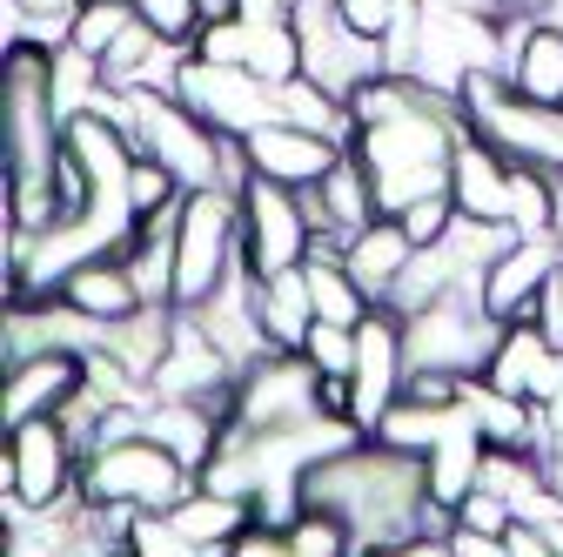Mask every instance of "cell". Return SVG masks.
Wrapping results in <instances>:
<instances>
[{
  "label": "cell",
  "mask_w": 563,
  "mask_h": 557,
  "mask_svg": "<svg viewBox=\"0 0 563 557\" xmlns=\"http://www.w3.org/2000/svg\"><path fill=\"white\" fill-rule=\"evenodd\" d=\"M275 121H296L309 134H329V142H356V121H349V101H335L329 88L316 81H289V88H275Z\"/></svg>",
  "instance_id": "d6a6232c"
},
{
  "label": "cell",
  "mask_w": 563,
  "mask_h": 557,
  "mask_svg": "<svg viewBox=\"0 0 563 557\" xmlns=\"http://www.w3.org/2000/svg\"><path fill=\"white\" fill-rule=\"evenodd\" d=\"M556 269H563L556 236H517L497 262L476 275V303L497 316V323H523V316H537L543 290L556 283Z\"/></svg>",
  "instance_id": "9a60e30c"
},
{
  "label": "cell",
  "mask_w": 563,
  "mask_h": 557,
  "mask_svg": "<svg viewBox=\"0 0 563 557\" xmlns=\"http://www.w3.org/2000/svg\"><path fill=\"white\" fill-rule=\"evenodd\" d=\"M229 557H356L349 550V531L322 511H302L296 524H249Z\"/></svg>",
  "instance_id": "484cf974"
},
{
  "label": "cell",
  "mask_w": 563,
  "mask_h": 557,
  "mask_svg": "<svg viewBox=\"0 0 563 557\" xmlns=\"http://www.w3.org/2000/svg\"><path fill=\"white\" fill-rule=\"evenodd\" d=\"M396 222L409 229V242H416V249H430V242H443V236L456 229V201H450V195H430V201H409V208H402Z\"/></svg>",
  "instance_id": "b9f144b4"
},
{
  "label": "cell",
  "mask_w": 563,
  "mask_h": 557,
  "mask_svg": "<svg viewBox=\"0 0 563 557\" xmlns=\"http://www.w3.org/2000/svg\"><path fill=\"white\" fill-rule=\"evenodd\" d=\"M81 437L67 430V416H34V424L8 430V498L27 511H60L81 498Z\"/></svg>",
  "instance_id": "9c48e42d"
},
{
  "label": "cell",
  "mask_w": 563,
  "mask_h": 557,
  "mask_svg": "<svg viewBox=\"0 0 563 557\" xmlns=\"http://www.w3.org/2000/svg\"><path fill=\"white\" fill-rule=\"evenodd\" d=\"M235 149H242L249 175L282 182V188H316V182L349 155L342 142H329V134H309V128H296V121H262L249 142H235Z\"/></svg>",
  "instance_id": "e0dca14e"
},
{
  "label": "cell",
  "mask_w": 563,
  "mask_h": 557,
  "mask_svg": "<svg viewBox=\"0 0 563 557\" xmlns=\"http://www.w3.org/2000/svg\"><path fill=\"white\" fill-rule=\"evenodd\" d=\"M181 101L216 134H229V142H249L262 121H275V88L268 81H255L249 67L201 61V54H188V67H181Z\"/></svg>",
  "instance_id": "5bb4252c"
},
{
  "label": "cell",
  "mask_w": 563,
  "mask_h": 557,
  "mask_svg": "<svg viewBox=\"0 0 563 557\" xmlns=\"http://www.w3.org/2000/svg\"><path fill=\"white\" fill-rule=\"evenodd\" d=\"M302 511H322L349 531V550H409L422 537H450V511L430 498V470L416 450H396L383 437H356L349 450L322 457L302 477Z\"/></svg>",
  "instance_id": "6da1fadb"
},
{
  "label": "cell",
  "mask_w": 563,
  "mask_h": 557,
  "mask_svg": "<svg viewBox=\"0 0 563 557\" xmlns=\"http://www.w3.org/2000/svg\"><path fill=\"white\" fill-rule=\"evenodd\" d=\"M14 14V41H41V47H60L67 28H75L81 0H8Z\"/></svg>",
  "instance_id": "d590c367"
},
{
  "label": "cell",
  "mask_w": 563,
  "mask_h": 557,
  "mask_svg": "<svg viewBox=\"0 0 563 557\" xmlns=\"http://www.w3.org/2000/svg\"><path fill=\"white\" fill-rule=\"evenodd\" d=\"M54 296H60L67 309H81L88 323H101V329L148 309V296H141L134 269H128V255H88V262H75V269L54 283Z\"/></svg>",
  "instance_id": "ac0fdd59"
},
{
  "label": "cell",
  "mask_w": 563,
  "mask_h": 557,
  "mask_svg": "<svg viewBox=\"0 0 563 557\" xmlns=\"http://www.w3.org/2000/svg\"><path fill=\"white\" fill-rule=\"evenodd\" d=\"M504 323L476 303V290H456L430 309L402 316V357L409 376H483L489 350H497Z\"/></svg>",
  "instance_id": "ba28073f"
},
{
  "label": "cell",
  "mask_w": 563,
  "mask_h": 557,
  "mask_svg": "<svg viewBox=\"0 0 563 557\" xmlns=\"http://www.w3.org/2000/svg\"><path fill=\"white\" fill-rule=\"evenodd\" d=\"M121 8H134L141 21H148V28H162L168 41H195L201 34V0H121Z\"/></svg>",
  "instance_id": "60d3db41"
},
{
  "label": "cell",
  "mask_w": 563,
  "mask_h": 557,
  "mask_svg": "<svg viewBox=\"0 0 563 557\" xmlns=\"http://www.w3.org/2000/svg\"><path fill=\"white\" fill-rule=\"evenodd\" d=\"M456 403L470 409V424L483 430L489 450H537L543 444V409L523 403V396H504L497 383H483V376H463Z\"/></svg>",
  "instance_id": "603a6c76"
},
{
  "label": "cell",
  "mask_w": 563,
  "mask_h": 557,
  "mask_svg": "<svg viewBox=\"0 0 563 557\" xmlns=\"http://www.w3.org/2000/svg\"><path fill=\"white\" fill-rule=\"evenodd\" d=\"M316 249V216L302 188H282V182H262L249 175L242 182V269L255 275H282V269H302Z\"/></svg>",
  "instance_id": "8fae6325"
},
{
  "label": "cell",
  "mask_w": 563,
  "mask_h": 557,
  "mask_svg": "<svg viewBox=\"0 0 563 557\" xmlns=\"http://www.w3.org/2000/svg\"><path fill=\"white\" fill-rule=\"evenodd\" d=\"M450 424H463V403H422V396H402L389 416H383V424L369 430V437H383V444H396V450H430Z\"/></svg>",
  "instance_id": "836d02e7"
},
{
  "label": "cell",
  "mask_w": 563,
  "mask_h": 557,
  "mask_svg": "<svg viewBox=\"0 0 563 557\" xmlns=\"http://www.w3.org/2000/svg\"><path fill=\"white\" fill-rule=\"evenodd\" d=\"M456 524H470V531H489V537H510V524H517V511L497 498V491H483V483H476V491L456 504Z\"/></svg>",
  "instance_id": "7bdbcfd3"
},
{
  "label": "cell",
  "mask_w": 563,
  "mask_h": 557,
  "mask_svg": "<svg viewBox=\"0 0 563 557\" xmlns=\"http://www.w3.org/2000/svg\"><path fill=\"white\" fill-rule=\"evenodd\" d=\"M483 383H497L504 396H523V403H543V396H550V383H556V350L543 342L537 316L504 323L497 350H489V363H483Z\"/></svg>",
  "instance_id": "44dd1931"
},
{
  "label": "cell",
  "mask_w": 563,
  "mask_h": 557,
  "mask_svg": "<svg viewBox=\"0 0 563 557\" xmlns=\"http://www.w3.org/2000/svg\"><path fill=\"white\" fill-rule=\"evenodd\" d=\"M497 8H510V0H497Z\"/></svg>",
  "instance_id": "816d5d0a"
},
{
  "label": "cell",
  "mask_w": 563,
  "mask_h": 557,
  "mask_svg": "<svg viewBox=\"0 0 563 557\" xmlns=\"http://www.w3.org/2000/svg\"><path fill=\"white\" fill-rule=\"evenodd\" d=\"M121 557H128V550H121Z\"/></svg>",
  "instance_id": "f5cc1de1"
},
{
  "label": "cell",
  "mask_w": 563,
  "mask_h": 557,
  "mask_svg": "<svg viewBox=\"0 0 563 557\" xmlns=\"http://www.w3.org/2000/svg\"><path fill=\"white\" fill-rule=\"evenodd\" d=\"M450 201H456V216L463 222H489V229H510V162L476 142V134L463 128V142H456V162H450Z\"/></svg>",
  "instance_id": "ffe728a7"
},
{
  "label": "cell",
  "mask_w": 563,
  "mask_h": 557,
  "mask_svg": "<svg viewBox=\"0 0 563 557\" xmlns=\"http://www.w3.org/2000/svg\"><path fill=\"white\" fill-rule=\"evenodd\" d=\"M296 34H302V81L329 88L335 101H349L356 88H369L376 75H389V54L376 34L349 28L335 0H302L296 8Z\"/></svg>",
  "instance_id": "30bf717a"
},
{
  "label": "cell",
  "mask_w": 563,
  "mask_h": 557,
  "mask_svg": "<svg viewBox=\"0 0 563 557\" xmlns=\"http://www.w3.org/2000/svg\"><path fill=\"white\" fill-rule=\"evenodd\" d=\"M201 61H222V67H242L249 61V21L235 14H216V21H201V34L188 41Z\"/></svg>",
  "instance_id": "ab89813d"
},
{
  "label": "cell",
  "mask_w": 563,
  "mask_h": 557,
  "mask_svg": "<svg viewBox=\"0 0 563 557\" xmlns=\"http://www.w3.org/2000/svg\"><path fill=\"white\" fill-rule=\"evenodd\" d=\"M409 255H416V242H409V229H402L396 216H383V222H369L363 236H349V242H342L349 275L363 283V296H369L376 309H389V296H396V283H402Z\"/></svg>",
  "instance_id": "cb8c5ba5"
},
{
  "label": "cell",
  "mask_w": 563,
  "mask_h": 557,
  "mask_svg": "<svg viewBox=\"0 0 563 557\" xmlns=\"http://www.w3.org/2000/svg\"><path fill=\"white\" fill-rule=\"evenodd\" d=\"M537 329H543V342L563 357V269H556V283L543 290V303H537Z\"/></svg>",
  "instance_id": "bcb514c9"
},
{
  "label": "cell",
  "mask_w": 563,
  "mask_h": 557,
  "mask_svg": "<svg viewBox=\"0 0 563 557\" xmlns=\"http://www.w3.org/2000/svg\"><path fill=\"white\" fill-rule=\"evenodd\" d=\"M168 336H175V309H141V316H128V323H108L101 329V350L108 357H121L141 383L155 376V363H162V350H168Z\"/></svg>",
  "instance_id": "4dcf8cb0"
},
{
  "label": "cell",
  "mask_w": 563,
  "mask_h": 557,
  "mask_svg": "<svg viewBox=\"0 0 563 557\" xmlns=\"http://www.w3.org/2000/svg\"><path fill=\"white\" fill-rule=\"evenodd\" d=\"M335 8H342V21H349V28H363V34H376V41H383L402 0H335Z\"/></svg>",
  "instance_id": "ee69618b"
},
{
  "label": "cell",
  "mask_w": 563,
  "mask_h": 557,
  "mask_svg": "<svg viewBox=\"0 0 563 557\" xmlns=\"http://www.w3.org/2000/svg\"><path fill=\"white\" fill-rule=\"evenodd\" d=\"M242 269V195L188 188L175 222V309H201Z\"/></svg>",
  "instance_id": "8992f818"
},
{
  "label": "cell",
  "mask_w": 563,
  "mask_h": 557,
  "mask_svg": "<svg viewBox=\"0 0 563 557\" xmlns=\"http://www.w3.org/2000/svg\"><path fill=\"white\" fill-rule=\"evenodd\" d=\"M510 557H556L537 524H510Z\"/></svg>",
  "instance_id": "c3c4849f"
},
{
  "label": "cell",
  "mask_w": 563,
  "mask_h": 557,
  "mask_svg": "<svg viewBox=\"0 0 563 557\" xmlns=\"http://www.w3.org/2000/svg\"><path fill=\"white\" fill-rule=\"evenodd\" d=\"M128 134H134V149L162 162L181 188H235L249 182V162L242 149L229 142V134H216L181 95H141L128 88Z\"/></svg>",
  "instance_id": "3957f363"
},
{
  "label": "cell",
  "mask_w": 563,
  "mask_h": 557,
  "mask_svg": "<svg viewBox=\"0 0 563 557\" xmlns=\"http://www.w3.org/2000/svg\"><path fill=\"white\" fill-rule=\"evenodd\" d=\"M188 491H195V470L175 450H162L148 430L121 437V444H101L81 463V498L101 504V511H128V517H141V511H175Z\"/></svg>",
  "instance_id": "52a82bcc"
},
{
  "label": "cell",
  "mask_w": 563,
  "mask_h": 557,
  "mask_svg": "<svg viewBox=\"0 0 563 557\" xmlns=\"http://www.w3.org/2000/svg\"><path fill=\"white\" fill-rule=\"evenodd\" d=\"M208 557H229V550H208Z\"/></svg>",
  "instance_id": "f907efd6"
},
{
  "label": "cell",
  "mask_w": 563,
  "mask_h": 557,
  "mask_svg": "<svg viewBox=\"0 0 563 557\" xmlns=\"http://www.w3.org/2000/svg\"><path fill=\"white\" fill-rule=\"evenodd\" d=\"M450 557H510V537H489V531H470V524H450Z\"/></svg>",
  "instance_id": "f6af8a7d"
},
{
  "label": "cell",
  "mask_w": 563,
  "mask_h": 557,
  "mask_svg": "<svg viewBox=\"0 0 563 557\" xmlns=\"http://www.w3.org/2000/svg\"><path fill=\"white\" fill-rule=\"evenodd\" d=\"M309 201V216H316V242H349V236H363L369 222H383V208H376V188H369V168L356 155H342L316 188H302Z\"/></svg>",
  "instance_id": "d6986e66"
},
{
  "label": "cell",
  "mask_w": 563,
  "mask_h": 557,
  "mask_svg": "<svg viewBox=\"0 0 563 557\" xmlns=\"http://www.w3.org/2000/svg\"><path fill=\"white\" fill-rule=\"evenodd\" d=\"M456 114L476 142H489L510 168L563 175V101H530L504 75H476V81H463Z\"/></svg>",
  "instance_id": "277c9868"
},
{
  "label": "cell",
  "mask_w": 563,
  "mask_h": 557,
  "mask_svg": "<svg viewBox=\"0 0 563 557\" xmlns=\"http://www.w3.org/2000/svg\"><path fill=\"white\" fill-rule=\"evenodd\" d=\"M201 14H208V21H216V14H229V0H201Z\"/></svg>",
  "instance_id": "681fc988"
},
{
  "label": "cell",
  "mask_w": 563,
  "mask_h": 557,
  "mask_svg": "<svg viewBox=\"0 0 563 557\" xmlns=\"http://www.w3.org/2000/svg\"><path fill=\"white\" fill-rule=\"evenodd\" d=\"M456 142H463V114L450 95L422 88L409 108L383 114V121H363L349 155L369 168V188H376V208L383 216H402L409 201H430V195H450V162H456Z\"/></svg>",
  "instance_id": "7a4b0ae2"
},
{
  "label": "cell",
  "mask_w": 563,
  "mask_h": 557,
  "mask_svg": "<svg viewBox=\"0 0 563 557\" xmlns=\"http://www.w3.org/2000/svg\"><path fill=\"white\" fill-rule=\"evenodd\" d=\"M128 557H208L168 511H141L128 524Z\"/></svg>",
  "instance_id": "8d00e7d4"
},
{
  "label": "cell",
  "mask_w": 563,
  "mask_h": 557,
  "mask_svg": "<svg viewBox=\"0 0 563 557\" xmlns=\"http://www.w3.org/2000/svg\"><path fill=\"white\" fill-rule=\"evenodd\" d=\"M235 376L242 370L222 357V342L195 323V309H175V336H168V350H162V363L148 376V396H162V403H208V409L229 416Z\"/></svg>",
  "instance_id": "7c38bea8"
},
{
  "label": "cell",
  "mask_w": 563,
  "mask_h": 557,
  "mask_svg": "<svg viewBox=\"0 0 563 557\" xmlns=\"http://www.w3.org/2000/svg\"><path fill=\"white\" fill-rule=\"evenodd\" d=\"M255 309H262V329H268V342H275V350H302V336L316 329L309 275H302V269L262 275V283H255Z\"/></svg>",
  "instance_id": "f1b7e54d"
},
{
  "label": "cell",
  "mask_w": 563,
  "mask_h": 557,
  "mask_svg": "<svg viewBox=\"0 0 563 557\" xmlns=\"http://www.w3.org/2000/svg\"><path fill=\"white\" fill-rule=\"evenodd\" d=\"M302 0H229V14L249 21V28H268V21H296Z\"/></svg>",
  "instance_id": "7dc6e473"
},
{
  "label": "cell",
  "mask_w": 563,
  "mask_h": 557,
  "mask_svg": "<svg viewBox=\"0 0 563 557\" xmlns=\"http://www.w3.org/2000/svg\"><path fill=\"white\" fill-rule=\"evenodd\" d=\"M316 416H349V409H342V383H329L302 350H268L235 376L229 430H296Z\"/></svg>",
  "instance_id": "5b68a950"
},
{
  "label": "cell",
  "mask_w": 563,
  "mask_h": 557,
  "mask_svg": "<svg viewBox=\"0 0 563 557\" xmlns=\"http://www.w3.org/2000/svg\"><path fill=\"white\" fill-rule=\"evenodd\" d=\"M504 41H510V61H504V81L530 101H563V28L556 21H517L504 14Z\"/></svg>",
  "instance_id": "7402d4cb"
},
{
  "label": "cell",
  "mask_w": 563,
  "mask_h": 557,
  "mask_svg": "<svg viewBox=\"0 0 563 557\" xmlns=\"http://www.w3.org/2000/svg\"><path fill=\"white\" fill-rule=\"evenodd\" d=\"M302 357L329 376V383H349V370H356V329H342V323H316L302 336Z\"/></svg>",
  "instance_id": "74e56055"
},
{
  "label": "cell",
  "mask_w": 563,
  "mask_h": 557,
  "mask_svg": "<svg viewBox=\"0 0 563 557\" xmlns=\"http://www.w3.org/2000/svg\"><path fill=\"white\" fill-rule=\"evenodd\" d=\"M134 21H141V14H134V8H121V0H81V14H75V28H67V41H60V47H81V54L108 61V47H114Z\"/></svg>",
  "instance_id": "e575fe53"
},
{
  "label": "cell",
  "mask_w": 563,
  "mask_h": 557,
  "mask_svg": "<svg viewBox=\"0 0 563 557\" xmlns=\"http://www.w3.org/2000/svg\"><path fill=\"white\" fill-rule=\"evenodd\" d=\"M409 390V357H402V316L396 309H369L356 323V370L342 383V409L356 416L363 430H376L383 416L402 403Z\"/></svg>",
  "instance_id": "4fadbf2b"
},
{
  "label": "cell",
  "mask_w": 563,
  "mask_h": 557,
  "mask_svg": "<svg viewBox=\"0 0 563 557\" xmlns=\"http://www.w3.org/2000/svg\"><path fill=\"white\" fill-rule=\"evenodd\" d=\"M302 275H309V303H316V323H342V329H356L376 303L363 296V283L349 275V262H342V249L335 242H316L309 249V262H302Z\"/></svg>",
  "instance_id": "83f0119b"
},
{
  "label": "cell",
  "mask_w": 563,
  "mask_h": 557,
  "mask_svg": "<svg viewBox=\"0 0 563 557\" xmlns=\"http://www.w3.org/2000/svg\"><path fill=\"white\" fill-rule=\"evenodd\" d=\"M201 550H229L249 524H255V504H242V498H222V491H208V483H195V491L168 511Z\"/></svg>",
  "instance_id": "f546056e"
},
{
  "label": "cell",
  "mask_w": 563,
  "mask_h": 557,
  "mask_svg": "<svg viewBox=\"0 0 563 557\" xmlns=\"http://www.w3.org/2000/svg\"><path fill=\"white\" fill-rule=\"evenodd\" d=\"M88 390V350H34L21 363H8V403L0 416L14 424H34V416H67Z\"/></svg>",
  "instance_id": "2e32d148"
},
{
  "label": "cell",
  "mask_w": 563,
  "mask_h": 557,
  "mask_svg": "<svg viewBox=\"0 0 563 557\" xmlns=\"http://www.w3.org/2000/svg\"><path fill=\"white\" fill-rule=\"evenodd\" d=\"M483 457H489V444H483V430L470 424V409H463V424H450L430 450H422V470H430V498L456 517V504L483 483Z\"/></svg>",
  "instance_id": "4316f807"
},
{
  "label": "cell",
  "mask_w": 563,
  "mask_h": 557,
  "mask_svg": "<svg viewBox=\"0 0 563 557\" xmlns=\"http://www.w3.org/2000/svg\"><path fill=\"white\" fill-rule=\"evenodd\" d=\"M510 236H556L563 222V175L543 168H510Z\"/></svg>",
  "instance_id": "1f68e13d"
},
{
  "label": "cell",
  "mask_w": 563,
  "mask_h": 557,
  "mask_svg": "<svg viewBox=\"0 0 563 557\" xmlns=\"http://www.w3.org/2000/svg\"><path fill=\"white\" fill-rule=\"evenodd\" d=\"M148 437H155L162 450H175V457L201 477L208 457H216L222 437H229V416L208 409V403H162V396H148Z\"/></svg>",
  "instance_id": "d4e9b609"
},
{
  "label": "cell",
  "mask_w": 563,
  "mask_h": 557,
  "mask_svg": "<svg viewBox=\"0 0 563 557\" xmlns=\"http://www.w3.org/2000/svg\"><path fill=\"white\" fill-rule=\"evenodd\" d=\"M188 188L162 168V162H148V155H134V175H128V201H134V216H162V208H175Z\"/></svg>",
  "instance_id": "f35d334b"
}]
</instances>
